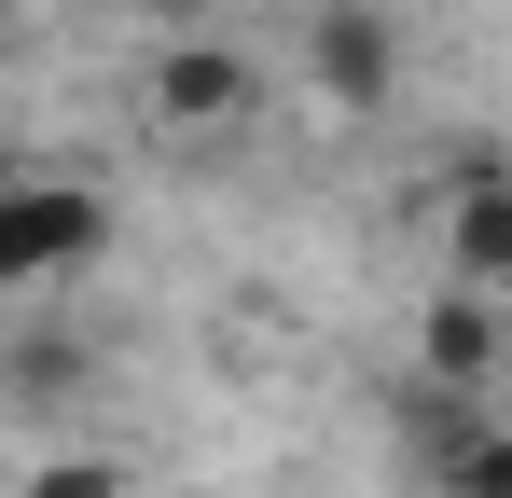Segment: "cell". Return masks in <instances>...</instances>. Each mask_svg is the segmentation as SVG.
Segmentation results:
<instances>
[{"instance_id":"1","label":"cell","mask_w":512,"mask_h":498,"mask_svg":"<svg viewBox=\"0 0 512 498\" xmlns=\"http://www.w3.org/2000/svg\"><path fill=\"white\" fill-rule=\"evenodd\" d=\"M111 249V194L84 166H0V305L14 291H70Z\"/></svg>"},{"instance_id":"2","label":"cell","mask_w":512,"mask_h":498,"mask_svg":"<svg viewBox=\"0 0 512 498\" xmlns=\"http://www.w3.org/2000/svg\"><path fill=\"white\" fill-rule=\"evenodd\" d=\"M305 83H319V111H346V125L402 111V14L388 0H319L305 14Z\"/></svg>"},{"instance_id":"3","label":"cell","mask_w":512,"mask_h":498,"mask_svg":"<svg viewBox=\"0 0 512 498\" xmlns=\"http://www.w3.org/2000/svg\"><path fill=\"white\" fill-rule=\"evenodd\" d=\"M402 443H416V471L443 498H512V415H499V388H416Z\"/></svg>"},{"instance_id":"4","label":"cell","mask_w":512,"mask_h":498,"mask_svg":"<svg viewBox=\"0 0 512 498\" xmlns=\"http://www.w3.org/2000/svg\"><path fill=\"white\" fill-rule=\"evenodd\" d=\"M139 97H153V125H167V139H236V125L263 111V70L236 56V42L180 28L167 56H153V83H139Z\"/></svg>"},{"instance_id":"5","label":"cell","mask_w":512,"mask_h":498,"mask_svg":"<svg viewBox=\"0 0 512 498\" xmlns=\"http://www.w3.org/2000/svg\"><path fill=\"white\" fill-rule=\"evenodd\" d=\"M499 360H512V291L443 277L416 305V388H499Z\"/></svg>"},{"instance_id":"6","label":"cell","mask_w":512,"mask_h":498,"mask_svg":"<svg viewBox=\"0 0 512 498\" xmlns=\"http://www.w3.org/2000/svg\"><path fill=\"white\" fill-rule=\"evenodd\" d=\"M429 236H443V277H471V291H512V180L485 153L443 180V208H429Z\"/></svg>"},{"instance_id":"7","label":"cell","mask_w":512,"mask_h":498,"mask_svg":"<svg viewBox=\"0 0 512 498\" xmlns=\"http://www.w3.org/2000/svg\"><path fill=\"white\" fill-rule=\"evenodd\" d=\"M0 388H14L28 415H56L70 388H84V346H70V332H14V360H0Z\"/></svg>"},{"instance_id":"8","label":"cell","mask_w":512,"mask_h":498,"mask_svg":"<svg viewBox=\"0 0 512 498\" xmlns=\"http://www.w3.org/2000/svg\"><path fill=\"white\" fill-rule=\"evenodd\" d=\"M14 498H125V457H84V443H56V457H28V485Z\"/></svg>"},{"instance_id":"9","label":"cell","mask_w":512,"mask_h":498,"mask_svg":"<svg viewBox=\"0 0 512 498\" xmlns=\"http://www.w3.org/2000/svg\"><path fill=\"white\" fill-rule=\"evenodd\" d=\"M0 42H28V0H0Z\"/></svg>"},{"instance_id":"10","label":"cell","mask_w":512,"mask_h":498,"mask_svg":"<svg viewBox=\"0 0 512 498\" xmlns=\"http://www.w3.org/2000/svg\"><path fill=\"white\" fill-rule=\"evenodd\" d=\"M139 14H167V28H180V14H208V0H139Z\"/></svg>"}]
</instances>
